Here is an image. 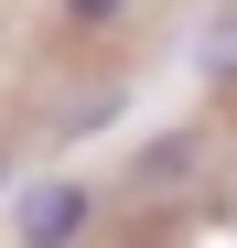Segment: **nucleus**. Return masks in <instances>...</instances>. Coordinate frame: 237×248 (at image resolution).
Listing matches in <instances>:
<instances>
[{
	"mask_svg": "<svg viewBox=\"0 0 237 248\" xmlns=\"http://www.w3.org/2000/svg\"><path fill=\"white\" fill-rule=\"evenodd\" d=\"M0 194H11V140H0Z\"/></svg>",
	"mask_w": 237,
	"mask_h": 248,
	"instance_id": "nucleus-4",
	"label": "nucleus"
},
{
	"mask_svg": "<svg viewBox=\"0 0 237 248\" xmlns=\"http://www.w3.org/2000/svg\"><path fill=\"white\" fill-rule=\"evenodd\" d=\"M87 227H97V184H75V173L11 194V237H87Z\"/></svg>",
	"mask_w": 237,
	"mask_h": 248,
	"instance_id": "nucleus-1",
	"label": "nucleus"
},
{
	"mask_svg": "<svg viewBox=\"0 0 237 248\" xmlns=\"http://www.w3.org/2000/svg\"><path fill=\"white\" fill-rule=\"evenodd\" d=\"M130 0H65V22H118Z\"/></svg>",
	"mask_w": 237,
	"mask_h": 248,
	"instance_id": "nucleus-3",
	"label": "nucleus"
},
{
	"mask_svg": "<svg viewBox=\"0 0 237 248\" xmlns=\"http://www.w3.org/2000/svg\"><path fill=\"white\" fill-rule=\"evenodd\" d=\"M194 76H205V87H237V11H216L194 32Z\"/></svg>",
	"mask_w": 237,
	"mask_h": 248,
	"instance_id": "nucleus-2",
	"label": "nucleus"
}]
</instances>
